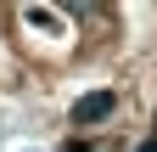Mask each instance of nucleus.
<instances>
[{
  "label": "nucleus",
  "instance_id": "obj_1",
  "mask_svg": "<svg viewBox=\"0 0 157 152\" xmlns=\"http://www.w3.org/2000/svg\"><path fill=\"white\" fill-rule=\"evenodd\" d=\"M118 113V96L112 90H90V96H78L73 102V130H90V124H101Z\"/></svg>",
  "mask_w": 157,
  "mask_h": 152
},
{
  "label": "nucleus",
  "instance_id": "obj_2",
  "mask_svg": "<svg viewBox=\"0 0 157 152\" xmlns=\"http://www.w3.org/2000/svg\"><path fill=\"white\" fill-rule=\"evenodd\" d=\"M140 152H157V135H151V141H140Z\"/></svg>",
  "mask_w": 157,
  "mask_h": 152
}]
</instances>
